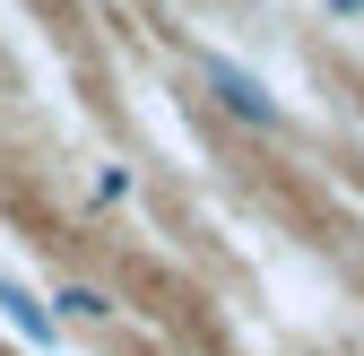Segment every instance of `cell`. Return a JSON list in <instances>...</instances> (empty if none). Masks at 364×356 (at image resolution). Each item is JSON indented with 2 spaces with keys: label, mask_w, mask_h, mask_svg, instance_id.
Instances as JSON below:
<instances>
[{
  "label": "cell",
  "mask_w": 364,
  "mask_h": 356,
  "mask_svg": "<svg viewBox=\"0 0 364 356\" xmlns=\"http://www.w3.org/2000/svg\"><path fill=\"white\" fill-rule=\"evenodd\" d=\"M191 70H200V87H208V96L235 113V122H252V130H287V105L269 96L243 61H225V53H191Z\"/></svg>",
  "instance_id": "cell-1"
},
{
  "label": "cell",
  "mask_w": 364,
  "mask_h": 356,
  "mask_svg": "<svg viewBox=\"0 0 364 356\" xmlns=\"http://www.w3.org/2000/svg\"><path fill=\"white\" fill-rule=\"evenodd\" d=\"M0 313H9V330H18V339L53 347V304H43V295H26L18 278H0Z\"/></svg>",
  "instance_id": "cell-2"
},
{
  "label": "cell",
  "mask_w": 364,
  "mask_h": 356,
  "mask_svg": "<svg viewBox=\"0 0 364 356\" xmlns=\"http://www.w3.org/2000/svg\"><path fill=\"white\" fill-rule=\"evenodd\" d=\"M53 313H78V322H113L122 304H113L105 287H53Z\"/></svg>",
  "instance_id": "cell-3"
},
{
  "label": "cell",
  "mask_w": 364,
  "mask_h": 356,
  "mask_svg": "<svg viewBox=\"0 0 364 356\" xmlns=\"http://www.w3.org/2000/svg\"><path fill=\"white\" fill-rule=\"evenodd\" d=\"M330 9H338V18H364V0H330Z\"/></svg>",
  "instance_id": "cell-4"
}]
</instances>
